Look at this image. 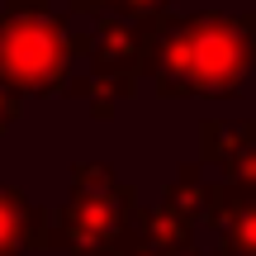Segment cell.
Listing matches in <instances>:
<instances>
[{
	"mask_svg": "<svg viewBox=\"0 0 256 256\" xmlns=\"http://www.w3.org/2000/svg\"><path fill=\"white\" fill-rule=\"evenodd\" d=\"M166 10H171V0H119L124 19H162Z\"/></svg>",
	"mask_w": 256,
	"mask_h": 256,
	"instance_id": "30bf717a",
	"label": "cell"
},
{
	"mask_svg": "<svg viewBox=\"0 0 256 256\" xmlns=\"http://www.w3.org/2000/svg\"><path fill=\"white\" fill-rule=\"evenodd\" d=\"M256 147V119H204L200 124V156L228 166L238 152Z\"/></svg>",
	"mask_w": 256,
	"mask_h": 256,
	"instance_id": "8992f818",
	"label": "cell"
},
{
	"mask_svg": "<svg viewBox=\"0 0 256 256\" xmlns=\"http://www.w3.org/2000/svg\"><path fill=\"white\" fill-rule=\"evenodd\" d=\"M223 176H228V180H238V185H252V190H256V147L238 152L228 166H223Z\"/></svg>",
	"mask_w": 256,
	"mask_h": 256,
	"instance_id": "9c48e42d",
	"label": "cell"
},
{
	"mask_svg": "<svg viewBox=\"0 0 256 256\" xmlns=\"http://www.w3.org/2000/svg\"><path fill=\"white\" fill-rule=\"evenodd\" d=\"M48 242H57V214L38 209L14 185H0V256H28Z\"/></svg>",
	"mask_w": 256,
	"mask_h": 256,
	"instance_id": "277c9868",
	"label": "cell"
},
{
	"mask_svg": "<svg viewBox=\"0 0 256 256\" xmlns=\"http://www.w3.org/2000/svg\"><path fill=\"white\" fill-rule=\"evenodd\" d=\"M152 90L166 100L185 95H238L256 76V10L252 14H190L156 19L147 48Z\"/></svg>",
	"mask_w": 256,
	"mask_h": 256,
	"instance_id": "6da1fadb",
	"label": "cell"
},
{
	"mask_svg": "<svg viewBox=\"0 0 256 256\" xmlns=\"http://www.w3.org/2000/svg\"><path fill=\"white\" fill-rule=\"evenodd\" d=\"M138 190L110 166H72V204L57 214V242L72 256H138Z\"/></svg>",
	"mask_w": 256,
	"mask_h": 256,
	"instance_id": "7a4b0ae2",
	"label": "cell"
},
{
	"mask_svg": "<svg viewBox=\"0 0 256 256\" xmlns=\"http://www.w3.org/2000/svg\"><path fill=\"white\" fill-rule=\"evenodd\" d=\"M133 90H138V76H114V72H90V76H72L66 81V95L90 100L95 119H114L119 100H128Z\"/></svg>",
	"mask_w": 256,
	"mask_h": 256,
	"instance_id": "52a82bcc",
	"label": "cell"
},
{
	"mask_svg": "<svg viewBox=\"0 0 256 256\" xmlns=\"http://www.w3.org/2000/svg\"><path fill=\"white\" fill-rule=\"evenodd\" d=\"M209 223L218 228L228 256H256V190L223 180L209 190Z\"/></svg>",
	"mask_w": 256,
	"mask_h": 256,
	"instance_id": "5b68a950",
	"label": "cell"
},
{
	"mask_svg": "<svg viewBox=\"0 0 256 256\" xmlns=\"http://www.w3.org/2000/svg\"><path fill=\"white\" fill-rule=\"evenodd\" d=\"M176 256H200V252H190V247H185V252H176Z\"/></svg>",
	"mask_w": 256,
	"mask_h": 256,
	"instance_id": "4fadbf2b",
	"label": "cell"
},
{
	"mask_svg": "<svg viewBox=\"0 0 256 256\" xmlns=\"http://www.w3.org/2000/svg\"><path fill=\"white\" fill-rule=\"evenodd\" d=\"M209 190L214 185H204V176H200V166L194 162H185L180 171L171 176V185H166V209L171 214H180V218H209Z\"/></svg>",
	"mask_w": 256,
	"mask_h": 256,
	"instance_id": "ba28073f",
	"label": "cell"
},
{
	"mask_svg": "<svg viewBox=\"0 0 256 256\" xmlns=\"http://www.w3.org/2000/svg\"><path fill=\"white\" fill-rule=\"evenodd\" d=\"M14 119H19V90H10V86L0 81V133H5Z\"/></svg>",
	"mask_w": 256,
	"mask_h": 256,
	"instance_id": "8fae6325",
	"label": "cell"
},
{
	"mask_svg": "<svg viewBox=\"0 0 256 256\" xmlns=\"http://www.w3.org/2000/svg\"><path fill=\"white\" fill-rule=\"evenodd\" d=\"M110 10H119V0H72V14H110Z\"/></svg>",
	"mask_w": 256,
	"mask_h": 256,
	"instance_id": "7c38bea8",
	"label": "cell"
},
{
	"mask_svg": "<svg viewBox=\"0 0 256 256\" xmlns=\"http://www.w3.org/2000/svg\"><path fill=\"white\" fill-rule=\"evenodd\" d=\"M81 57L76 34L52 5H5L0 14V81L19 95L66 90L72 62Z\"/></svg>",
	"mask_w": 256,
	"mask_h": 256,
	"instance_id": "3957f363",
	"label": "cell"
}]
</instances>
